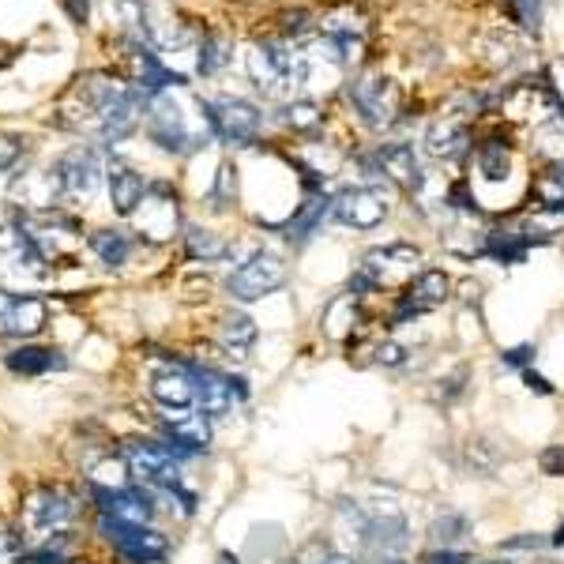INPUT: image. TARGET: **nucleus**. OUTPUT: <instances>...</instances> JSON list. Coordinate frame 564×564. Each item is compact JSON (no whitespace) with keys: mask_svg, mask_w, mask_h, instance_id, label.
Here are the masks:
<instances>
[{"mask_svg":"<svg viewBox=\"0 0 564 564\" xmlns=\"http://www.w3.org/2000/svg\"><path fill=\"white\" fill-rule=\"evenodd\" d=\"M53 117L57 125L72 128V133L95 136L102 143H121L140 125V95L121 79L87 72L64 91Z\"/></svg>","mask_w":564,"mask_h":564,"instance_id":"nucleus-1","label":"nucleus"},{"mask_svg":"<svg viewBox=\"0 0 564 564\" xmlns=\"http://www.w3.org/2000/svg\"><path fill=\"white\" fill-rule=\"evenodd\" d=\"M23 230L30 234V241L38 245V252L46 256V264H72L76 252L84 249V226L79 218L64 215L57 208H46V211H27L20 215Z\"/></svg>","mask_w":564,"mask_h":564,"instance_id":"nucleus-2","label":"nucleus"},{"mask_svg":"<svg viewBox=\"0 0 564 564\" xmlns=\"http://www.w3.org/2000/svg\"><path fill=\"white\" fill-rule=\"evenodd\" d=\"M147 133H151V140L170 154L196 151V147H203L208 143V136H211V133H200V128L188 125L185 105L177 102L170 91L147 98Z\"/></svg>","mask_w":564,"mask_h":564,"instance_id":"nucleus-3","label":"nucleus"},{"mask_svg":"<svg viewBox=\"0 0 564 564\" xmlns=\"http://www.w3.org/2000/svg\"><path fill=\"white\" fill-rule=\"evenodd\" d=\"M203 121H208L211 136L230 147H249L256 143L260 125H264V113L256 110L252 102L234 95H218V98H200Z\"/></svg>","mask_w":564,"mask_h":564,"instance_id":"nucleus-4","label":"nucleus"},{"mask_svg":"<svg viewBox=\"0 0 564 564\" xmlns=\"http://www.w3.org/2000/svg\"><path fill=\"white\" fill-rule=\"evenodd\" d=\"M245 64H249V76L252 84L260 87L264 95H286L290 87L301 84L298 76V49L286 46V42H275V38H264V42H256L249 49V57H245Z\"/></svg>","mask_w":564,"mask_h":564,"instance_id":"nucleus-5","label":"nucleus"},{"mask_svg":"<svg viewBox=\"0 0 564 564\" xmlns=\"http://www.w3.org/2000/svg\"><path fill=\"white\" fill-rule=\"evenodd\" d=\"M76 519V497L61 486H42L23 501V530L30 538H57Z\"/></svg>","mask_w":564,"mask_h":564,"instance_id":"nucleus-6","label":"nucleus"},{"mask_svg":"<svg viewBox=\"0 0 564 564\" xmlns=\"http://www.w3.org/2000/svg\"><path fill=\"white\" fill-rule=\"evenodd\" d=\"M0 275L12 283H46L53 275V267L46 264V256L23 230L20 218L0 230Z\"/></svg>","mask_w":564,"mask_h":564,"instance_id":"nucleus-7","label":"nucleus"},{"mask_svg":"<svg viewBox=\"0 0 564 564\" xmlns=\"http://www.w3.org/2000/svg\"><path fill=\"white\" fill-rule=\"evenodd\" d=\"M418 260H422V249H414V245H403V241L365 252L362 267H358L354 279H350V293H354V298H362V293H369V290H380V286L391 283L396 275H411L414 267H418Z\"/></svg>","mask_w":564,"mask_h":564,"instance_id":"nucleus-8","label":"nucleus"},{"mask_svg":"<svg viewBox=\"0 0 564 564\" xmlns=\"http://www.w3.org/2000/svg\"><path fill=\"white\" fill-rule=\"evenodd\" d=\"M53 177H57V188H61V200H91L98 192V185H102V159H98L95 147H72V151H64L61 159L53 162Z\"/></svg>","mask_w":564,"mask_h":564,"instance_id":"nucleus-9","label":"nucleus"},{"mask_svg":"<svg viewBox=\"0 0 564 564\" xmlns=\"http://www.w3.org/2000/svg\"><path fill=\"white\" fill-rule=\"evenodd\" d=\"M125 463L143 486L159 489V493L181 489V471L162 440H125Z\"/></svg>","mask_w":564,"mask_h":564,"instance_id":"nucleus-10","label":"nucleus"},{"mask_svg":"<svg viewBox=\"0 0 564 564\" xmlns=\"http://www.w3.org/2000/svg\"><path fill=\"white\" fill-rule=\"evenodd\" d=\"M347 98L354 105V113L362 117V125L369 128H388L399 113V87L388 76H358L350 79Z\"/></svg>","mask_w":564,"mask_h":564,"instance_id":"nucleus-11","label":"nucleus"},{"mask_svg":"<svg viewBox=\"0 0 564 564\" xmlns=\"http://www.w3.org/2000/svg\"><path fill=\"white\" fill-rule=\"evenodd\" d=\"M98 527H102V535L110 538L113 550H117L128 564H154L170 553L166 535H159L154 527H143V523H121V519L102 516Z\"/></svg>","mask_w":564,"mask_h":564,"instance_id":"nucleus-12","label":"nucleus"},{"mask_svg":"<svg viewBox=\"0 0 564 564\" xmlns=\"http://www.w3.org/2000/svg\"><path fill=\"white\" fill-rule=\"evenodd\" d=\"M286 286V264L275 252H252L241 267L230 275L226 290H230L234 301H260L267 293L283 290Z\"/></svg>","mask_w":564,"mask_h":564,"instance_id":"nucleus-13","label":"nucleus"},{"mask_svg":"<svg viewBox=\"0 0 564 564\" xmlns=\"http://www.w3.org/2000/svg\"><path fill=\"white\" fill-rule=\"evenodd\" d=\"M331 215L339 218L350 230H376V226L388 218V196L376 185H358V188H342L331 203Z\"/></svg>","mask_w":564,"mask_h":564,"instance_id":"nucleus-14","label":"nucleus"},{"mask_svg":"<svg viewBox=\"0 0 564 564\" xmlns=\"http://www.w3.org/2000/svg\"><path fill=\"white\" fill-rule=\"evenodd\" d=\"M133 218H136V230H140L147 241H170V237L177 234V226H181L177 196L170 192V185H154Z\"/></svg>","mask_w":564,"mask_h":564,"instance_id":"nucleus-15","label":"nucleus"},{"mask_svg":"<svg viewBox=\"0 0 564 564\" xmlns=\"http://www.w3.org/2000/svg\"><path fill=\"white\" fill-rule=\"evenodd\" d=\"M365 166L373 170V177H388V181L403 185L406 192H418L425 181L418 151L411 143H384L373 159H365Z\"/></svg>","mask_w":564,"mask_h":564,"instance_id":"nucleus-16","label":"nucleus"},{"mask_svg":"<svg viewBox=\"0 0 564 564\" xmlns=\"http://www.w3.org/2000/svg\"><path fill=\"white\" fill-rule=\"evenodd\" d=\"M46 301L30 293H0V335L8 339H30L46 328Z\"/></svg>","mask_w":564,"mask_h":564,"instance_id":"nucleus-17","label":"nucleus"},{"mask_svg":"<svg viewBox=\"0 0 564 564\" xmlns=\"http://www.w3.org/2000/svg\"><path fill=\"white\" fill-rule=\"evenodd\" d=\"M192 376H196V403H200V411L208 414L211 422L226 418L237 399L249 396L245 380H234V376H223L215 369H192Z\"/></svg>","mask_w":564,"mask_h":564,"instance_id":"nucleus-18","label":"nucleus"},{"mask_svg":"<svg viewBox=\"0 0 564 564\" xmlns=\"http://www.w3.org/2000/svg\"><path fill=\"white\" fill-rule=\"evenodd\" d=\"M448 290H452V283H448V275L437 272V267L414 275V279L406 283L403 298H399L396 321H406V316H422V313H433V309H440L448 301Z\"/></svg>","mask_w":564,"mask_h":564,"instance_id":"nucleus-19","label":"nucleus"},{"mask_svg":"<svg viewBox=\"0 0 564 564\" xmlns=\"http://www.w3.org/2000/svg\"><path fill=\"white\" fill-rule=\"evenodd\" d=\"M321 30H324V38H328V42L342 53V61H350L354 49H362L369 23H365V15L358 12L354 4H339L321 20Z\"/></svg>","mask_w":564,"mask_h":564,"instance_id":"nucleus-20","label":"nucleus"},{"mask_svg":"<svg viewBox=\"0 0 564 564\" xmlns=\"http://www.w3.org/2000/svg\"><path fill=\"white\" fill-rule=\"evenodd\" d=\"M95 497H98V509H102V516H110V519H121V523H151L154 516V504H151V497L143 493V489H105V486H98L95 489Z\"/></svg>","mask_w":564,"mask_h":564,"instance_id":"nucleus-21","label":"nucleus"},{"mask_svg":"<svg viewBox=\"0 0 564 564\" xmlns=\"http://www.w3.org/2000/svg\"><path fill=\"white\" fill-rule=\"evenodd\" d=\"M105 177H110V200H113V211H117L121 218H133L136 211H140V203L147 200V181L140 174H136L133 166H125V162H110L105 166Z\"/></svg>","mask_w":564,"mask_h":564,"instance_id":"nucleus-22","label":"nucleus"},{"mask_svg":"<svg viewBox=\"0 0 564 564\" xmlns=\"http://www.w3.org/2000/svg\"><path fill=\"white\" fill-rule=\"evenodd\" d=\"M425 151H429L433 159H440V162H460V159H467V151H471V133H467V125H463V121H455V117L433 121L429 133H425Z\"/></svg>","mask_w":564,"mask_h":564,"instance_id":"nucleus-23","label":"nucleus"},{"mask_svg":"<svg viewBox=\"0 0 564 564\" xmlns=\"http://www.w3.org/2000/svg\"><path fill=\"white\" fill-rule=\"evenodd\" d=\"M151 396L159 399L166 411H188L196 403V376L188 365H177V369H166L151 380Z\"/></svg>","mask_w":564,"mask_h":564,"instance_id":"nucleus-24","label":"nucleus"},{"mask_svg":"<svg viewBox=\"0 0 564 564\" xmlns=\"http://www.w3.org/2000/svg\"><path fill=\"white\" fill-rule=\"evenodd\" d=\"M4 365L20 376H42V373H53V369H64L68 358L53 347H15L12 354L4 358Z\"/></svg>","mask_w":564,"mask_h":564,"instance_id":"nucleus-25","label":"nucleus"},{"mask_svg":"<svg viewBox=\"0 0 564 564\" xmlns=\"http://www.w3.org/2000/svg\"><path fill=\"white\" fill-rule=\"evenodd\" d=\"M331 203H335V200H328V196H324V192L309 196V200L298 208V215H293L290 223H283V226H279V230L286 234V241H298V245H301L309 234H316V226H321L324 218L331 215Z\"/></svg>","mask_w":564,"mask_h":564,"instance_id":"nucleus-26","label":"nucleus"},{"mask_svg":"<svg viewBox=\"0 0 564 564\" xmlns=\"http://www.w3.org/2000/svg\"><path fill=\"white\" fill-rule=\"evenodd\" d=\"M256 321H252L249 313H226L223 324H218V339H223L226 354L237 358V362H245L252 350V342H256Z\"/></svg>","mask_w":564,"mask_h":564,"instance_id":"nucleus-27","label":"nucleus"},{"mask_svg":"<svg viewBox=\"0 0 564 564\" xmlns=\"http://www.w3.org/2000/svg\"><path fill=\"white\" fill-rule=\"evenodd\" d=\"M87 245H91V252L105 267H121L128 260V252H133V241L121 230H95L87 237Z\"/></svg>","mask_w":564,"mask_h":564,"instance_id":"nucleus-28","label":"nucleus"},{"mask_svg":"<svg viewBox=\"0 0 564 564\" xmlns=\"http://www.w3.org/2000/svg\"><path fill=\"white\" fill-rule=\"evenodd\" d=\"M185 249H188V256H192V260H203V264L230 256V245H226L215 230H203V226H188Z\"/></svg>","mask_w":564,"mask_h":564,"instance_id":"nucleus-29","label":"nucleus"},{"mask_svg":"<svg viewBox=\"0 0 564 564\" xmlns=\"http://www.w3.org/2000/svg\"><path fill=\"white\" fill-rule=\"evenodd\" d=\"M467 535H471V519L460 516V512H444V516L429 523V542L437 550H455V542H463Z\"/></svg>","mask_w":564,"mask_h":564,"instance_id":"nucleus-30","label":"nucleus"},{"mask_svg":"<svg viewBox=\"0 0 564 564\" xmlns=\"http://www.w3.org/2000/svg\"><path fill=\"white\" fill-rule=\"evenodd\" d=\"M535 200L542 211H564V162H553L535 177Z\"/></svg>","mask_w":564,"mask_h":564,"instance_id":"nucleus-31","label":"nucleus"},{"mask_svg":"<svg viewBox=\"0 0 564 564\" xmlns=\"http://www.w3.org/2000/svg\"><path fill=\"white\" fill-rule=\"evenodd\" d=\"M474 162H478V174L486 177V181H504L512 170V154L509 147H504L501 140H489L478 147V154H474Z\"/></svg>","mask_w":564,"mask_h":564,"instance_id":"nucleus-32","label":"nucleus"},{"mask_svg":"<svg viewBox=\"0 0 564 564\" xmlns=\"http://www.w3.org/2000/svg\"><path fill=\"white\" fill-rule=\"evenodd\" d=\"M279 121L293 133H316L324 125V110L309 98H298V102H286L279 110Z\"/></svg>","mask_w":564,"mask_h":564,"instance_id":"nucleus-33","label":"nucleus"},{"mask_svg":"<svg viewBox=\"0 0 564 564\" xmlns=\"http://www.w3.org/2000/svg\"><path fill=\"white\" fill-rule=\"evenodd\" d=\"M230 61V53H226V42L218 35H203V42H200V76H215L223 64Z\"/></svg>","mask_w":564,"mask_h":564,"instance_id":"nucleus-34","label":"nucleus"},{"mask_svg":"<svg viewBox=\"0 0 564 564\" xmlns=\"http://www.w3.org/2000/svg\"><path fill=\"white\" fill-rule=\"evenodd\" d=\"M23 557V535L8 523H0V564H15Z\"/></svg>","mask_w":564,"mask_h":564,"instance_id":"nucleus-35","label":"nucleus"},{"mask_svg":"<svg viewBox=\"0 0 564 564\" xmlns=\"http://www.w3.org/2000/svg\"><path fill=\"white\" fill-rule=\"evenodd\" d=\"M512 12H516V20L523 23L527 30H542V0H509Z\"/></svg>","mask_w":564,"mask_h":564,"instance_id":"nucleus-36","label":"nucleus"},{"mask_svg":"<svg viewBox=\"0 0 564 564\" xmlns=\"http://www.w3.org/2000/svg\"><path fill=\"white\" fill-rule=\"evenodd\" d=\"M237 196V177H234V166H218V177H215V188H211V200L215 208H226Z\"/></svg>","mask_w":564,"mask_h":564,"instance_id":"nucleus-37","label":"nucleus"},{"mask_svg":"<svg viewBox=\"0 0 564 564\" xmlns=\"http://www.w3.org/2000/svg\"><path fill=\"white\" fill-rule=\"evenodd\" d=\"M538 467H542V474H550V478H561V474H564V444L542 448V455H538Z\"/></svg>","mask_w":564,"mask_h":564,"instance_id":"nucleus-38","label":"nucleus"},{"mask_svg":"<svg viewBox=\"0 0 564 564\" xmlns=\"http://www.w3.org/2000/svg\"><path fill=\"white\" fill-rule=\"evenodd\" d=\"M467 460H471V467H478V471H493V467H497V460H501V455H497V452H489V444H486V440H471V448H467Z\"/></svg>","mask_w":564,"mask_h":564,"instance_id":"nucleus-39","label":"nucleus"},{"mask_svg":"<svg viewBox=\"0 0 564 564\" xmlns=\"http://www.w3.org/2000/svg\"><path fill=\"white\" fill-rule=\"evenodd\" d=\"M23 564H68V557H64V550H61V546L46 542L42 550L27 553V557H23Z\"/></svg>","mask_w":564,"mask_h":564,"instance_id":"nucleus-40","label":"nucleus"},{"mask_svg":"<svg viewBox=\"0 0 564 564\" xmlns=\"http://www.w3.org/2000/svg\"><path fill=\"white\" fill-rule=\"evenodd\" d=\"M535 354H538V350L530 347V342H523V347L504 350V354H501V362H504V365H516V369H527V365L535 362Z\"/></svg>","mask_w":564,"mask_h":564,"instance_id":"nucleus-41","label":"nucleus"},{"mask_svg":"<svg viewBox=\"0 0 564 564\" xmlns=\"http://www.w3.org/2000/svg\"><path fill=\"white\" fill-rule=\"evenodd\" d=\"M422 564H474V561L460 550H429L422 557Z\"/></svg>","mask_w":564,"mask_h":564,"instance_id":"nucleus-42","label":"nucleus"},{"mask_svg":"<svg viewBox=\"0 0 564 564\" xmlns=\"http://www.w3.org/2000/svg\"><path fill=\"white\" fill-rule=\"evenodd\" d=\"M376 362L380 365H403L406 350L399 347V342H380V347H376Z\"/></svg>","mask_w":564,"mask_h":564,"instance_id":"nucleus-43","label":"nucleus"},{"mask_svg":"<svg viewBox=\"0 0 564 564\" xmlns=\"http://www.w3.org/2000/svg\"><path fill=\"white\" fill-rule=\"evenodd\" d=\"M542 546H550V538L523 535V538H509V542H501V550H542Z\"/></svg>","mask_w":564,"mask_h":564,"instance_id":"nucleus-44","label":"nucleus"},{"mask_svg":"<svg viewBox=\"0 0 564 564\" xmlns=\"http://www.w3.org/2000/svg\"><path fill=\"white\" fill-rule=\"evenodd\" d=\"M523 380H527V388L538 391V396H553V384L546 380V376H538L535 369H523Z\"/></svg>","mask_w":564,"mask_h":564,"instance_id":"nucleus-45","label":"nucleus"},{"mask_svg":"<svg viewBox=\"0 0 564 564\" xmlns=\"http://www.w3.org/2000/svg\"><path fill=\"white\" fill-rule=\"evenodd\" d=\"M64 8H68L72 20H76V23H87V15H91V8H87V0H64Z\"/></svg>","mask_w":564,"mask_h":564,"instance_id":"nucleus-46","label":"nucleus"},{"mask_svg":"<svg viewBox=\"0 0 564 564\" xmlns=\"http://www.w3.org/2000/svg\"><path fill=\"white\" fill-rule=\"evenodd\" d=\"M321 564H362V561H354V557H347V553H328Z\"/></svg>","mask_w":564,"mask_h":564,"instance_id":"nucleus-47","label":"nucleus"},{"mask_svg":"<svg viewBox=\"0 0 564 564\" xmlns=\"http://www.w3.org/2000/svg\"><path fill=\"white\" fill-rule=\"evenodd\" d=\"M550 546H564V527L557 530V535H553V538H550Z\"/></svg>","mask_w":564,"mask_h":564,"instance_id":"nucleus-48","label":"nucleus"},{"mask_svg":"<svg viewBox=\"0 0 564 564\" xmlns=\"http://www.w3.org/2000/svg\"><path fill=\"white\" fill-rule=\"evenodd\" d=\"M218 564H241V561L230 557V553H223V557H218Z\"/></svg>","mask_w":564,"mask_h":564,"instance_id":"nucleus-49","label":"nucleus"},{"mask_svg":"<svg viewBox=\"0 0 564 564\" xmlns=\"http://www.w3.org/2000/svg\"><path fill=\"white\" fill-rule=\"evenodd\" d=\"M380 564H403V561H399V557H384Z\"/></svg>","mask_w":564,"mask_h":564,"instance_id":"nucleus-50","label":"nucleus"}]
</instances>
